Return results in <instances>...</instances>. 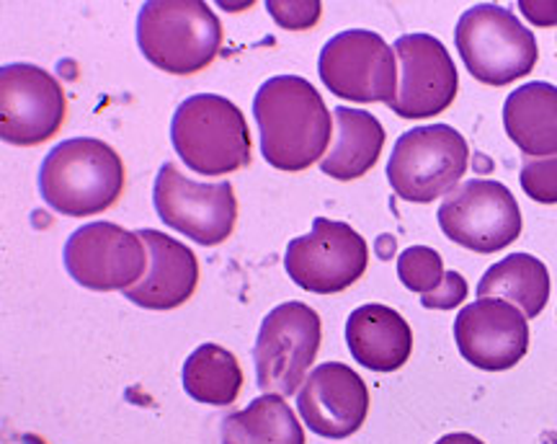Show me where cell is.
<instances>
[{
	"mask_svg": "<svg viewBox=\"0 0 557 444\" xmlns=\"http://www.w3.org/2000/svg\"><path fill=\"white\" fill-rule=\"evenodd\" d=\"M253 116L261 132V156L271 169L297 173L329 152L333 114L318 88L299 75H274L261 83Z\"/></svg>",
	"mask_w": 557,
	"mask_h": 444,
	"instance_id": "obj_1",
	"label": "cell"
},
{
	"mask_svg": "<svg viewBox=\"0 0 557 444\" xmlns=\"http://www.w3.org/2000/svg\"><path fill=\"white\" fill-rule=\"evenodd\" d=\"M124 192V163L99 137H70L47 152L39 194L65 218H94L116 205Z\"/></svg>",
	"mask_w": 557,
	"mask_h": 444,
	"instance_id": "obj_2",
	"label": "cell"
},
{
	"mask_svg": "<svg viewBox=\"0 0 557 444\" xmlns=\"http://www.w3.org/2000/svg\"><path fill=\"white\" fill-rule=\"evenodd\" d=\"M137 45L163 73L194 75L218 58L222 24L201 0H150L137 13Z\"/></svg>",
	"mask_w": 557,
	"mask_h": 444,
	"instance_id": "obj_3",
	"label": "cell"
},
{
	"mask_svg": "<svg viewBox=\"0 0 557 444\" xmlns=\"http://www.w3.org/2000/svg\"><path fill=\"white\" fill-rule=\"evenodd\" d=\"M171 143L186 169L199 176H227L250 163L246 114L218 94H197L178 103Z\"/></svg>",
	"mask_w": 557,
	"mask_h": 444,
	"instance_id": "obj_4",
	"label": "cell"
},
{
	"mask_svg": "<svg viewBox=\"0 0 557 444\" xmlns=\"http://www.w3.org/2000/svg\"><path fill=\"white\" fill-rule=\"evenodd\" d=\"M455 45L472 78L496 88L524 78L540 60L537 37L517 13L496 3L465 11L457 21Z\"/></svg>",
	"mask_w": 557,
	"mask_h": 444,
	"instance_id": "obj_5",
	"label": "cell"
},
{
	"mask_svg": "<svg viewBox=\"0 0 557 444\" xmlns=\"http://www.w3.org/2000/svg\"><path fill=\"white\" fill-rule=\"evenodd\" d=\"M470 163L468 140L449 124L403 132L387 161V182L400 199L429 205L457 189Z\"/></svg>",
	"mask_w": 557,
	"mask_h": 444,
	"instance_id": "obj_6",
	"label": "cell"
},
{
	"mask_svg": "<svg viewBox=\"0 0 557 444\" xmlns=\"http://www.w3.org/2000/svg\"><path fill=\"white\" fill-rule=\"evenodd\" d=\"M320 342L323 323L310 305L289 300L271 308L253 344L261 393H278L284 398L297 395L315 362Z\"/></svg>",
	"mask_w": 557,
	"mask_h": 444,
	"instance_id": "obj_7",
	"label": "cell"
},
{
	"mask_svg": "<svg viewBox=\"0 0 557 444\" xmlns=\"http://www.w3.org/2000/svg\"><path fill=\"white\" fill-rule=\"evenodd\" d=\"M323 86L338 99L393 103L398 96V54L377 32L348 29L325 41L318 60Z\"/></svg>",
	"mask_w": 557,
	"mask_h": 444,
	"instance_id": "obj_8",
	"label": "cell"
},
{
	"mask_svg": "<svg viewBox=\"0 0 557 444\" xmlns=\"http://www.w3.org/2000/svg\"><path fill=\"white\" fill-rule=\"evenodd\" d=\"M70 280L94 293H127L148 272V246L116 222H88L70 233L62 251Z\"/></svg>",
	"mask_w": 557,
	"mask_h": 444,
	"instance_id": "obj_9",
	"label": "cell"
},
{
	"mask_svg": "<svg viewBox=\"0 0 557 444\" xmlns=\"http://www.w3.org/2000/svg\"><path fill=\"white\" fill-rule=\"evenodd\" d=\"M152 205L165 225L199 246H220L235 231L238 199L230 182H194L176 163L160 165Z\"/></svg>",
	"mask_w": 557,
	"mask_h": 444,
	"instance_id": "obj_10",
	"label": "cell"
},
{
	"mask_svg": "<svg viewBox=\"0 0 557 444\" xmlns=\"http://www.w3.org/2000/svg\"><path fill=\"white\" fill-rule=\"evenodd\" d=\"M438 227L457 246L475 254H496L521 235V210L506 184L470 178L438 205Z\"/></svg>",
	"mask_w": 557,
	"mask_h": 444,
	"instance_id": "obj_11",
	"label": "cell"
},
{
	"mask_svg": "<svg viewBox=\"0 0 557 444\" xmlns=\"http://www.w3.org/2000/svg\"><path fill=\"white\" fill-rule=\"evenodd\" d=\"M369 246L351 225L315 218L308 235L289 240L284 269L299 289L312 295H336L367 272Z\"/></svg>",
	"mask_w": 557,
	"mask_h": 444,
	"instance_id": "obj_12",
	"label": "cell"
},
{
	"mask_svg": "<svg viewBox=\"0 0 557 444\" xmlns=\"http://www.w3.org/2000/svg\"><path fill=\"white\" fill-rule=\"evenodd\" d=\"M67 114L65 91L45 67L11 62L0 67V137L34 148L58 135Z\"/></svg>",
	"mask_w": 557,
	"mask_h": 444,
	"instance_id": "obj_13",
	"label": "cell"
},
{
	"mask_svg": "<svg viewBox=\"0 0 557 444\" xmlns=\"http://www.w3.org/2000/svg\"><path fill=\"white\" fill-rule=\"evenodd\" d=\"M400 62V86L393 103V114L403 120H429L442 114L455 101L459 75L455 60L436 37L423 32L403 34L393 45Z\"/></svg>",
	"mask_w": 557,
	"mask_h": 444,
	"instance_id": "obj_14",
	"label": "cell"
},
{
	"mask_svg": "<svg viewBox=\"0 0 557 444\" xmlns=\"http://www.w3.org/2000/svg\"><path fill=\"white\" fill-rule=\"evenodd\" d=\"M455 344L465 362L478 370H511L529 351V321L517 305L478 297L455 318Z\"/></svg>",
	"mask_w": 557,
	"mask_h": 444,
	"instance_id": "obj_15",
	"label": "cell"
},
{
	"mask_svg": "<svg viewBox=\"0 0 557 444\" xmlns=\"http://www.w3.org/2000/svg\"><path fill=\"white\" fill-rule=\"evenodd\" d=\"M297 414L312 434L323 440H348L369 416V387L357 370L344 362L312 367L297 391Z\"/></svg>",
	"mask_w": 557,
	"mask_h": 444,
	"instance_id": "obj_16",
	"label": "cell"
},
{
	"mask_svg": "<svg viewBox=\"0 0 557 444\" xmlns=\"http://www.w3.org/2000/svg\"><path fill=\"white\" fill-rule=\"evenodd\" d=\"M139 238L148 246V272L135 287H129L124 300L145 310H173L181 308L191 295L197 293L199 284V261L197 254L186 243L171 235L152 231H137Z\"/></svg>",
	"mask_w": 557,
	"mask_h": 444,
	"instance_id": "obj_17",
	"label": "cell"
},
{
	"mask_svg": "<svg viewBox=\"0 0 557 444\" xmlns=\"http://www.w3.org/2000/svg\"><path fill=\"white\" fill-rule=\"evenodd\" d=\"M346 346L354 362L367 370L395 372L413 354V331L406 318L387 305H359L346 321Z\"/></svg>",
	"mask_w": 557,
	"mask_h": 444,
	"instance_id": "obj_18",
	"label": "cell"
},
{
	"mask_svg": "<svg viewBox=\"0 0 557 444\" xmlns=\"http://www.w3.org/2000/svg\"><path fill=\"white\" fill-rule=\"evenodd\" d=\"M504 127L524 156H557V86L534 81L508 94Z\"/></svg>",
	"mask_w": 557,
	"mask_h": 444,
	"instance_id": "obj_19",
	"label": "cell"
},
{
	"mask_svg": "<svg viewBox=\"0 0 557 444\" xmlns=\"http://www.w3.org/2000/svg\"><path fill=\"white\" fill-rule=\"evenodd\" d=\"M333 124H336V137L320 161V171L336 182L361 178L374 169L385 148V127L374 114L351 107L333 109Z\"/></svg>",
	"mask_w": 557,
	"mask_h": 444,
	"instance_id": "obj_20",
	"label": "cell"
},
{
	"mask_svg": "<svg viewBox=\"0 0 557 444\" xmlns=\"http://www.w3.org/2000/svg\"><path fill=\"white\" fill-rule=\"evenodd\" d=\"M222 444H305V427L278 393H261L220 429Z\"/></svg>",
	"mask_w": 557,
	"mask_h": 444,
	"instance_id": "obj_21",
	"label": "cell"
},
{
	"mask_svg": "<svg viewBox=\"0 0 557 444\" xmlns=\"http://www.w3.org/2000/svg\"><path fill=\"white\" fill-rule=\"evenodd\" d=\"M475 293L517 305L529 321L537 318L549 300V272L537 256L511 254L480 276Z\"/></svg>",
	"mask_w": 557,
	"mask_h": 444,
	"instance_id": "obj_22",
	"label": "cell"
},
{
	"mask_svg": "<svg viewBox=\"0 0 557 444\" xmlns=\"http://www.w3.org/2000/svg\"><path fill=\"white\" fill-rule=\"evenodd\" d=\"M181 383L191 400L201 406H230L243 391V370L238 357L220 344H201L186 357Z\"/></svg>",
	"mask_w": 557,
	"mask_h": 444,
	"instance_id": "obj_23",
	"label": "cell"
},
{
	"mask_svg": "<svg viewBox=\"0 0 557 444\" xmlns=\"http://www.w3.org/2000/svg\"><path fill=\"white\" fill-rule=\"evenodd\" d=\"M444 259L429 246H410L398 259V276L406 289L416 295H429L444 282Z\"/></svg>",
	"mask_w": 557,
	"mask_h": 444,
	"instance_id": "obj_24",
	"label": "cell"
},
{
	"mask_svg": "<svg viewBox=\"0 0 557 444\" xmlns=\"http://www.w3.org/2000/svg\"><path fill=\"white\" fill-rule=\"evenodd\" d=\"M519 182L529 199L540 205H557V156L527 158Z\"/></svg>",
	"mask_w": 557,
	"mask_h": 444,
	"instance_id": "obj_25",
	"label": "cell"
},
{
	"mask_svg": "<svg viewBox=\"0 0 557 444\" xmlns=\"http://www.w3.org/2000/svg\"><path fill=\"white\" fill-rule=\"evenodd\" d=\"M320 9L318 0H269L267 11L282 29L302 32L318 24Z\"/></svg>",
	"mask_w": 557,
	"mask_h": 444,
	"instance_id": "obj_26",
	"label": "cell"
},
{
	"mask_svg": "<svg viewBox=\"0 0 557 444\" xmlns=\"http://www.w3.org/2000/svg\"><path fill=\"white\" fill-rule=\"evenodd\" d=\"M468 295H470L468 280L451 269V272L444 274V282L438 284V289L421 297V305L429 310H455L468 300Z\"/></svg>",
	"mask_w": 557,
	"mask_h": 444,
	"instance_id": "obj_27",
	"label": "cell"
},
{
	"mask_svg": "<svg viewBox=\"0 0 557 444\" xmlns=\"http://www.w3.org/2000/svg\"><path fill=\"white\" fill-rule=\"evenodd\" d=\"M519 9L524 16L537 26H557V0L549 3H534V0H521Z\"/></svg>",
	"mask_w": 557,
	"mask_h": 444,
	"instance_id": "obj_28",
	"label": "cell"
},
{
	"mask_svg": "<svg viewBox=\"0 0 557 444\" xmlns=\"http://www.w3.org/2000/svg\"><path fill=\"white\" fill-rule=\"evenodd\" d=\"M434 444H485V442L478 440V436L470 432H451V434H444L442 440H436Z\"/></svg>",
	"mask_w": 557,
	"mask_h": 444,
	"instance_id": "obj_29",
	"label": "cell"
},
{
	"mask_svg": "<svg viewBox=\"0 0 557 444\" xmlns=\"http://www.w3.org/2000/svg\"><path fill=\"white\" fill-rule=\"evenodd\" d=\"M377 254L382 259H389V256L395 254V238H389V235H382L380 243H377Z\"/></svg>",
	"mask_w": 557,
	"mask_h": 444,
	"instance_id": "obj_30",
	"label": "cell"
}]
</instances>
